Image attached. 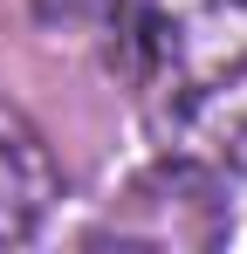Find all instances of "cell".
<instances>
[{
  "instance_id": "6da1fadb",
  "label": "cell",
  "mask_w": 247,
  "mask_h": 254,
  "mask_svg": "<svg viewBox=\"0 0 247 254\" xmlns=\"http://www.w3.org/2000/svg\"><path fill=\"white\" fill-rule=\"evenodd\" d=\"M130 76L179 158L247 172V0H137Z\"/></svg>"
},
{
  "instance_id": "7a4b0ae2",
  "label": "cell",
  "mask_w": 247,
  "mask_h": 254,
  "mask_svg": "<svg viewBox=\"0 0 247 254\" xmlns=\"http://www.w3.org/2000/svg\"><path fill=\"white\" fill-rule=\"evenodd\" d=\"M89 241H124V248H220L227 241V192L220 172L199 158H165L137 172L117 213L89 234Z\"/></svg>"
},
{
  "instance_id": "3957f363",
  "label": "cell",
  "mask_w": 247,
  "mask_h": 254,
  "mask_svg": "<svg viewBox=\"0 0 247 254\" xmlns=\"http://www.w3.org/2000/svg\"><path fill=\"white\" fill-rule=\"evenodd\" d=\"M62 199V172L55 151L14 103H0V248L7 241H28L41 220Z\"/></svg>"
},
{
  "instance_id": "277c9868",
  "label": "cell",
  "mask_w": 247,
  "mask_h": 254,
  "mask_svg": "<svg viewBox=\"0 0 247 254\" xmlns=\"http://www.w3.org/2000/svg\"><path fill=\"white\" fill-rule=\"evenodd\" d=\"M130 0H35V21L41 28H62V35H96L110 28Z\"/></svg>"
}]
</instances>
